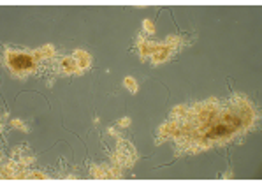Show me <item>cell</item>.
I'll list each match as a JSON object with an SVG mask.
<instances>
[{
    "instance_id": "6da1fadb",
    "label": "cell",
    "mask_w": 262,
    "mask_h": 185,
    "mask_svg": "<svg viewBox=\"0 0 262 185\" xmlns=\"http://www.w3.org/2000/svg\"><path fill=\"white\" fill-rule=\"evenodd\" d=\"M257 120L253 104L243 95L208 99L178 106L159 129L157 141H172L180 152H201L247 134Z\"/></svg>"
},
{
    "instance_id": "7a4b0ae2",
    "label": "cell",
    "mask_w": 262,
    "mask_h": 185,
    "mask_svg": "<svg viewBox=\"0 0 262 185\" xmlns=\"http://www.w3.org/2000/svg\"><path fill=\"white\" fill-rule=\"evenodd\" d=\"M37 57L41 55H28V53H16V51H7L6 53V62L9 66V69L16 72V74H27L28 71H32L37 64Z\"/></svg>"
}]
</instances>
